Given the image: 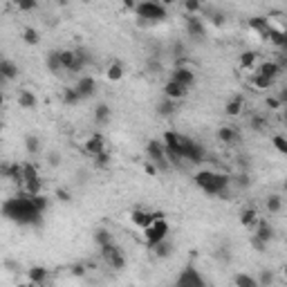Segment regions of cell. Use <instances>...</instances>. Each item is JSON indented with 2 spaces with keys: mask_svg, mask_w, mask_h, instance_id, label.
Instances as JSON below:
<instances>
[{
  "mask_svg": "<svg viewBox=\"0 0 287 287\" xmlns=\"http://www.w3.org/2000/svg\"><path fill=\"white\" fill-rule=\"evenodd\" d=\"M148 157L153 160V164L160 168V171H168L171 168V164H168V160H166V153H164V144L162 142H157V139H150L148 142Z\"/></svg>",
  "mask_w": 287,
  "mask_h": 287,
  "instance_id": "8",
  "label": "cell"
},
{
  "mask_svg": "<svg viewBox=\"0 0 287 287\" xmlns=\"http://www.w3.org/2000/svg\"><path fill=\"white\" fill-rule=\"evenodd\" d=\"M274 142V146L280 150V153H287V142H285V137H280V135H276V137L272 139Z\"/></svg>",
  "mask_w": 287,
  "mask_h": 287,
  "instance_id": "41",
  "label": "cell"
},
{
  "mask_svg": "<svg viewBox=\"0 0 287 287\" xmlns=\"http://www.w3.org/2000/svg\"><path fill=\"white\" fill-rule=\"evenodd\" d=\"M211 22H213V25H222V22H224L222 11H211Z\"/></svg>",
  "mask_w": 287,
  "mask_h": 287,
  "instance_id": "44",
  "label": "cell"
},
{
  "mask_svg": "<svg viewBox=\"0 0 287 287\" xmlns=\"http://www.w3.org/2000/svg\"><path fill=\"white\" fill-rule=\"evenodd\" d=\"M5 83H7V81H5V76H3V74H0V88H3V86H5Z\"/></svg>",
  "mask_w": 287,
  "mask_h": 287,
  "instance_id": "52",
  "label": "cell"
},
{
  "mask_svg": "<svg viewBox=\"0 0 287 287\" xmlns=\"http://www.w3.org/2000/svg\"><path fill=\"white\" fill-rule=\"evenodd\" d=\"M249 123H251V128H254V131H263V128L267 126V121L263 119L260 115H254V117H251V119H249Z\"/></svg>",
  "mask_w": 287,
  "mask_h": 287,
  "instance_id": "38",
  "label": "cell"
},
{
  "mask_svg": "<svg viewBox=\"0 0 287 287\" xmlns=\"http://www.w3.org/2000/svg\"><path fill=\"white\" fill-rule=\"evenodd\" d=\"M45 63H47V70H49V72H61V70H63V67H61L59 49H52V52H47V59H45Z\"/></svg>",
  "mask_w": 287,
  "mask_h": 287,
  "instance_id": "24",
  "label": "cell"
},
{
  "mask_svg": "<svg viewBox=\"0 0 287 287\" xmlns=\"http://www.w3.org/2000/svg\"><path fill=\"white\" fill-rule=\"evenodd\" d=\"M193 179H195V184H198V187L204 191L206 195H213V198L227 200V191H229V184H231V177H229L227 173L200 171Z\"/></svg>",
  "mask_w": 287,
  "mask_h": 287,
  "instance_id": "3",
  "label": "cell"
},
{
  "mask_svg": "<svg viewBox=\"0 0 287 287\" xmlns=\"http://www.w3.org/2000/svg\"><path fill=\"white\" fill-rule=\"evenodd\" d=\"M101 258H103V263H106V265H108L110 269H123V265H126L123 251H121L115 243L101 247Z\"/></svg>",
  "mask_w": 287,
  "mask_h": 287,
  "instance_id": "7",
  "label": "cell"
},
{
  "mask_svg": "<svg viewBox=\"0 0 287 287\" xmlns=\"http://www.w3.org/2000/svg\"><path fill=\"white\" fill-rule=\"evenodd\" d=\"M233 283H236V287H258L256 278H251L249 274H236Z\"/></svg>",
  "mask_w": 287,
  "mask_h": 287,
  "instance_id": "30",
  "label": "cell"
},
{
  "mask_svg": "<svg viewBox=\"0 0 287 287\" xmlns=\"http://www.w3.org/2000/svg\"><path fill=\"white\" fill-rule=\"evenodd\" d=\"M83 148H86L88 155L97 157L99 153H103V137H101V135H92V137H90L88 142H86V146H83Z\"/></svg>",
  "mask_w": 287,
  "mask_h": 287,
  "instance_id": "15",
  "label": "cell"
},
{
  "mask_svg": "<svg viewBox=\"0 0 287 287\" xmlns=\"http://www.w3.org/2000/svg\"><path fill=\"white\" fill-rule=\"evenodd\" d=\"M110 108L106 103H99L97 108H94V119H97V123H108L110 121Z\"/></svg>",
  "mask_w": 287,
  "mask_h": 287,
  "instance_id": "28",
  "label": "cell"
},
{
  "mask_svg": "<svg viewBox=\"0 0 287 287\" xmlns=\"http://www.w3.org/2000/svg\"><path fill=\"white\" fill-rule=\"evenodd\" d=\"M177 106H179V101L164 99V101H160V103H157V112H160V115H164V117H171V115H175Z\"/></svg>",
  "mask_w": 287,
  "mask_h": 287,
  "instance_id": "22",
  "label": "cell"
},
{
  "mask_svg": "<svg viewBox=\"0 0 287 287\" xmlns=\"http://www.w3.org/2000/svg\"><path fill=\"white\" fill-rule=\"evenodd\" d=\"M30 287H45V285H30Z\"/></svg>",
  "mask_w": 287,
  "mask_h": 287,
  "instance_id": "54",
  "label": "cell"
},
{
  "mask_svg": "<svg viewBox=\"0 0 287 287\" xmlns=\"http://www.w3.org/2000/svg\"><path fill=\"white\" fill-rule=\"evenodd\" d=\"M22 173H25V182H22V187L27 189V195H38L41 193V175H38L36 166L25 164L22 166Z\"/></svg>",
  "mask_w": 287,
  "mask_h": 287,
  "instance_id": "9",
  "label": "cell"
},
{
  "mask_svg": "<svg viewBox=\"0 0 287 287\" xmlns=\"http://www.w3.org/2000/svg\"><path fill=\"white\" fill-rule=\"evenodd\" d=\"M218 137H220V142L224 144H238L240 142V133L236 131L233 126H224L218 131Z\"/></svg>",
  "mask_w": 287,
  "mask_h": 287,
  "instance_id": "17",
  "label": "cell"
},
{
  "mask_svg": "<svg viewBox=\"0 0 287 287\" xmlns=\"http://www.w3.org/2000/svg\"><path fill=\"white\" fill-rule=\"evenodd\" d=\"M267 209H269V213H278L280 211V198L278 195H272V198L267 200Z\"/></svg>",
  "mask_w": 287,
  "mask_h": 287,
  "instance_id": "37",
  "label": "cell"
},
{
  "mask_svg": "<svg viewBox=\"0 0 287 287\" xmlns=\"http://www.w3.org/2000/svg\"><path fill=\"white\" fill-rule=\"evenodd\" d=\"M0 74L5 76V81H11V79L18 76V67L16 63H11L7 59H0Z\"/></svg>",
  "mask_w": 287,
  "mask_h": 287,
  "instance_id": "21",
  "label": "cell"
},
{
  "mask_svg": "<svg viewBox=\"0 0 287 287\" xmlns=\"http://www.w3.org/2000/svg\"><path fill=\"white\" fill-rule=\"evenodd\" d=\"M59 198H61V200H63V202H67V200H70V195H67V193H65V191H59Z\"/></svg>",
  "mask_w": 287,
  "mask_h": 287,
  "instance_id": "51",
  "label": "cell"
},
{
  "mask_svg": "<svg viewBox=\"0 0 287 287\" xmlns=\"http://www.w3.org/2000/svg\"><path fill=\"white\" fill-rule=\"evenodd\" d=\"M267 106L274 110V108H278V106H280V101L278 99H267Z\"/></svg>",
  "mask_w": 287,
  "mask_h": 287,
  "instance_id": "49",
  "label": "cell"
},
{
  "mask_svg": "<svg viewBox=\"0 0 287 287\" xmlns=\"http://www.w3.org/2000/svg\"><path fill=\"white\" fill-rule=\"evenodd\" d=\"M187 32H189L191 38H195V41H204L206 30H204V22H202L200 16H193V14L187 16Z\"/></svg>",
  "mask_w": 287,
  "mask_h": 287,
  "instance_id": "10",
  "label": "cell"
},
{
  "mask_svg": "<svg viewBox=\"0 0 287 287\" xmlns=\"http://www.w3.org/2000/svg\"><path fill=\"white\" fill-rule=\"evenodd\" d=\"M280 72H283V67H280L278 63H274V61H269V63H263V65H260L258 74H260V76H267L269 81H274L276 76H280Z\"/></svg>",
  "mask_w": 287,
  "mask_h": 287,
  "instance_id": "18",
  "label": "cell"
},
{
  "mask_svg": "<svg viewBox=\"0 0 287 287\" xmlns=\"http://www.w3.org/2000/svg\"><path fill=\"white\" fill-rule=\"evenodd\" d=\"M254 86H256V88H263V90H267V88H272V86H274V81H269L267 76H260V74H258V76L254 79Z\"/></svg>",
  "mask_w": 287,
  "mask_h": 287,
  "instance_id": "39",
  "label": "cell"
},
{
  "mask_svg": "<svg viewBox=\"0 0 287 287\" xmlns=\"http://www.w3.org/2000/svg\"><path fill=\"white\" fill-rule=\"evenodd\" d=\"M164 94H166V99L179 101V99H184L189 94V88L179 86V83H175V81H168L166 86H164Z\"/></svg>",
  "mask_w": 287,
  "mask_h": 287,
  "instance_id": "14",
  "label": "cell"
},
{
  "mask_svg": "<svg viewBox=\"0 0 287 287\" xmlns=\"http://www.w3.org/2000/svg\"><path fill=\"white\" fill-rule=\"evenodd\" d=\"M45 278H47V269H45V267H32V269H30V280H32V285H43Z\"/></svg>",
  "mask_w": 287,
  "mask_h": 287,
  "instance_id": "27",
  "label": "cell"
},
{
  "mask_svg": "<svg viewBox=\"0 0 287 287\" xmlns=\"http://www.w3.org/2000/svg\"><path fill=\"white\" fill-rule=\"evenodd\" d=\"M135 11H137V16L142 18L144 22H162V20H166V16H168V11L166 7H162L160 3H139L137 7H135Z\"/></svg>",
  "mask_w": 287,
  "mask_h": 287,
  "instance_id": "4",
  "label": "cell"
},
{
  "mask_svg": "<svg viewBox=\"0 0 287 287\" xmlns=\"http://www.w3.org/2000/svg\"><path fill=\"white\" fill-rule=\"evenodd\" d=\"M224 112H227L229 117H236L243 112V97H233L231 101H227V106H224Z\"/></svg>",
  "mask_w": 287,
  "mask_h": 287,
  "instance_id": "25",
  "label": "cell"
},
{
  "mask_svg": "<svg viewBox=\"0 0 287 287\" xmlns=\"http://www.w3.org/2000/svg\"><path fill=\"white\" fill-rule=\"evenodd\" d=\"M175 287H206L204 276L193 265H187L175 280Z\"/></svg>",
  "mask_w": 287,
  "mask_h": 287,
  "instance_id": "6",
  "label": "cell"
},
{
  "mask_svg": "<svg viewBox=\"0 0 287 287\" xmlns=\"http://www.w3.org/2000/svg\"><path fill=\"white\" fill-rule=\"evenodd\" d=\"M254 236H256L258 240H263L265 245H269V240L274 238V229H272V224L265 222V220H260V222H258V227H256V233H254Z\"/></svg>",
  "mask_w": 287,
  "mask_h": 287,
  "instance_id": "19",
  "label": "cell"
},
{
  "mask_svg": "<svg viewBox=\"0 0 287 287\" xmlns=\"http://www.w3.org/2000/svg\"><path fill=\"white\" fill-rule=\"evenodd\" d=\"M162 144L168 146V148H175L177 153L182 155V160L191 162V164H202V162H204V157H206L202 144H198L195 139L187 137V135H179V133H173V131L164 133Z\"/></svg>",
  "mask_w": 287,
  "mask_h": 287,
  "instance_id": "2",
  "label": "cell"
},
{
  "mask_svg": "<svg viewBox=\"0 0 287 287\" xmlns=\"http://www.w3.org/2000/svg\"><path fill=\"white\" fill-rule=\"evenodd\" d=\"M160 218H164L162 213H150V211H135L133 213V222L137 224V227H142V229H146V227H150L155 220H160Z\"/></svg>",
  "mask_w": 287,
  "mask_h": 287,
  "instance_id": "13",
  "label": "cell"
},
{
  "mask_svg": "<svg viewBox=\"0 0 287 287\" xmlns=\"http://www.w3.org/2000/svg\"><path fill=\"white\" fill-rule=\"evenodd\" d=\"M72 274H74V276H83V274H86V267H83V265H74V267H72Z\"/></svg>",
  "mask_w": 287,
  "mask_h": 287,
  "instance_id": "47",
  "label": "cell"
},
{
  "mask_svg": "<svg viewBox=\"0 0 287 287\" xmlns=\"http://www.w3.org/2000/svg\"><path fill=\"white\" fill-rule=\"evenodd\" d=\"M3 101H5V99H3V92H0V108H3Z\"/></svg>",
  "mask_w": 287,
  "mask_h": 287,
  "instance_id": "53",
  "label": "cell"
},
{
  "mask_svg": "<svg viewBox=\"0 0 287 287\" xmlns=\"http://www.w3.org/2000/svg\"><path fill=\"white\" fill-rule=\"evenodd\" d=\"M74 90H76V94L81 99H90L94 92H97V81H94L92 76H83L81 81L74 86Z\"/></svg>",
  "mask_w": 287,
  "mask_h": 287,
  "instance_id": "12",
  "label": "cell"
},
{
  "mask_svg": "<svg viewBox=\"0 0 287 287\" xmlns=\"http://www.w3.org/2000/svg\"><path fill=\"white\" fill-rule=\"evenodd\" d=\"M249 27L251 30H256L258 34H260L263 38L269 36V30H272V25H269L267 18H263V16H256V18H249Z\"/></svg>",
  "mask_w": 287,
  "mask_h": 287,
  "instance_id": "16",
  "label": "cell"
},
{
  "mask_svg": "<svg viewBox=\"0 0 287 287\" xmlns=\"http://www.w3.org/2000/svg\"><path fill=\"white\" fill-rule=\"evenodd\" d=\"M0 131H3V123H0Z\"/></svg>",
  "mask_w": 287,
  "mask_h": 287,
  "instance_id": "55",
  "label": "cell"
},
{
  "mask_svg": "<svg viewBox=\"0 0 287 287\" xmlns=\"http://www.w3.org/2000/svg\"><path fill=\"white\" fill-rule=\"evenodd\" d=\"M121 76H123V67H121V63H112V65L108 67V79H110V81H119Z\"/></svg>",
  "mask_w": 287,
  "mask_h": 287,
  "instance_id": "33",
  "label": "cell"
},
{
  "mask_svg": "<svg viewBox=\"0 0 287 287\" xmlns=\"http://www.w3.org/2000/svg\"><path fill=\"white\" fill-rule=\"evenodd\" d=\"M79 101H81V97L76 94L74 88L63 90V103H65V106H74V103H79Z\"/></svg>",
  "mask_w": 287,
  "mask_h": 287,
  "instance_id": "32",
  "label": "cell"
},
{
  "mask_svg": "<svg viewBox=\"0 0 287 287\" xmlns=\"http://www.w3.org/2000/svg\"><path fill=\"white\" fill-rule=\"evenodd\" d=\"M18 103H20V108H27V110L36 108V94H32L30 90H20L18 92Z\"/></svg>",
  "mask_w": 287,
  "mask_h": 287,
  "instance_id": "23",
  "label": "cell"
},
{
  "mask_svg": "<svg viewBox=\"0 0 287 287\" xmlns=\"http://www.w3.org/2000/svg\"><path fill=\"white\" fill-rule=\"evenodd\" d=\"M256 63V54L254 52H245L243 56H240V65L243 67H251Z\"/></svg>",
  "mask_w": 287,
  "mask_h": 287,
  "instance_id": "36",
  "label": "cell"
},
{
  "mask_svg": "<svg viewBox=\"0 0 287 287\" xmlns=\"http://www.w3.org/2000/svg\"><path fill=\"white\" fill-rule=\"evenodd\" d=\"M22 38H25V43L36 45V43H38V32L34 30V27H25V32H22Z\"/></svg>",
  "mask_w": 287,
  "mask_h": 287,
  "instance_id": "34",
  "label": "cell"
},
{
  "mask_svg": "<svg viewBox=\"0 0 287 287\" xmlns=\"http://www.w3.org/2000/svg\"><path fill=\"white\" fill-rule=\"evenodd\" d=\"M59 160H61V155H59V153H52V155H49V164H54V166H56V164H59Z\"/></svg>",
  "mask_w": 287,
  "mask_h": 287,
  "instance_id": "50",
  "label": "cell"
},
{
  "mask_svg": "<svg viewBox=\"0 0 287 287\" xmlns=\"http://www.w3.org/2000/svg\"><path fill=\"white\" fill-rule=\"evenodd\" d=\"M171 81H175L179 83V86H184V88H191L195 83V74H193V70H189V67H175V70L171 72Z\"/></svg>",
  "mask_w": 287,
  "mask_h": 287,
  "instance_id": "11",
  "label": "cell"
},
{
  "mask_svg": "<svg viewBox=\"0 0 287 287\" xmlns=\"http://www.w3.org/2000/svg\"><path fill=\"white\" fill-rule=\"evenodd\" d=\"M251 247H256L258 251H265V249H267V245L263 243V240H258L256 236H251Z\"/></svg>",
  "mask_w": 287,
  "mask_h": 287,
  "instance_id": "46",
  "label": "cell"
},
{
  "mask_svg": "<svg viewBox=\"0 0 287 287\" xmlns=\"http://www.w3.org/2000/svg\"><path fill=\"white\" fill-rule=\"evenodd\" d=\"M184 7H187L189 11H193V16H198V11L202 9V5H200V3H195V0H189V3L184 5Z\"/></svg>",
  "mask_w": 287,
  "mask_h": 287,
  "instance_id": "43",
  "label": "cell"
},
{
  "mask_svg": "<svg viewBox=\"0 0 287 287\" xmlns=\"http://www.w3.org/2000/svg\"><path fill=\"white\" fill-rule=\"evenodd\" d=\"M150 249L155 251L157 258H168V256L173 254V245L168 243V240H162V243H157L155 247H150Z\"/></svg>",
  "mask_w": 287,
  "mask_h": 287,
  "instance_id": "26",
  "label": "cell"
},
{
  "mask_svg": "<svg viewBox=\"0 0 287 287\" xmlns=\"http://www.w3.org/2000/svg\"><path fill=\"white\" fill-rule=\"evenodd\" d=\"M0 213L7 220L20 224V227H36L43 220V213L34 206L32 195H27V193H20L16 198L5 200L3 206H0Z\"/></svg>",
  "mask_w": 287,
  "mask_h": 287,
  "instance_id": "1",
  "label": "cell"
},
{
  "mask_svg": "<svg viewBox=\"0 0 287 287\" xmlns=\"http://www.w3.org/2000/svg\"><path fill=\"white\" fill-rule=\"evenodd\" d=\"M236 184H238V187H243V189H247L251 184V179H249V175H238V177H231Z\"/></svg>",
  "mask_w": 287,
  "mask_h": 287,
  "instance_id": "42",
  "label": "cell"
},
{
  "mask_svg": "<svg viewBox=\"0 0 287 287\" xmlns=\"http://www.w3.org/2000/svg\"><path fill=\"white\" fill-rule=\"evenodd\" d=\"M25 148L30 155H36L38 150H41V139L36 137V135H27L25 137Z\"/></svg>",
  "mask_w": 287,
  "mask_h": 287,
  "instance_id": "29",
  "label": "cell"
},
{
  "mask_svg": "<svg viewBox=\"0 0 287 287\" xmlns=\"http://www.w3.org/2000/svg\"><path fill=\"white\" fill-rule=\"evenodd\" d=\"M94 240H97V243H99V247H106V245L115 243V240H112V236H110V231H108V229H99V231L94 233Z\"/></svg>",
  "mask_w": 287,
  "mask_h": 287,
  "instance_id": "31",
  "label": "cell"
},
{
  "mask_svg": "<svg viewBox=\"0 0 287 287\" xmlns=\"http://www.w3.org/2000/svg\"><path fill=\"white\" fill-rule=\"evenodd\" d=\"M166 236H168V224L164 218H160V220H155L150 227L144 229V238H146V245L148 247H155L157 243L166 240Z\"/></svg>",
  "mask_w": 287,
  "mask_h": 287,
  "instance_id": "5",
  "label": "cell"
},
{
  "mask_svg": "<svg viewBox=\"0 0 287 287\" xmlns=\"http://www.w3.org/2000/svg\"><path fill=\"white\" fill-rule=\"evenodd\" d=\"M240 222H243L247 229H254L258 224V211L254 209V206H247V209H243V213H240Z\"/></svg>",
  "mask_w": 287,
  "mask_h": 287,
  "instance_id": "20",
  "label": "cell"
},
{
  "mask_svg": "<svg viewBox=\"0 0 287 287\" xmlns=\"http://www.w3.org/2000/svg\"><path fill=\"white\" fill-rule=\"evenodd\" d=\"M173 52H175V56H182V54H184V45H182V43H175Z\"/></svg>",
  "mask_w": 287,
  "mask_h": 287,
  "instance_id": "48",
  "label": "cell"
},
{
  "mask_svg": "<svg viewBox=\"0 0 287 287\" xmlns=\"http://www.w3.org/2000/svg\"><path fill=\"white\" fill-rule=\"evenodd\" d=\"M258 287H269L274 283V274L272 272H267V269H263V274H260V278L256 280Z\"/></svg>",
  "mask_w": 287,
  "mask_h": 287,
  "instance_id": "35",
  "label": "cell"
},
{
  "mask_svg": "<svg viewBox=\"0 0 287 287\" xmlns=\"http://www.w3.org/2000/svg\"><path fill=\"white\" fill-rule=\"evenodd\" d=\"M18 9H22V11L36 9V3H34V0H22V3H18Z\"/></svg>",
  "mask_w": 287,
  "mask_h": 287,
  "instance_id": "45",
  "label": "cell"
},
{
  "mask_svg": "<svg viewBox=\"0 0 287 287\" xmlns=\"http://www.w3.org/2000/svg\"><path fill=\"white\" fill-rule=\"evenodd\" d=\"M94 162H97L99 168H106V166H108V162H110V155L103 150V153H99L97 157H94Z\"/></svg>",
  "mask_w": 287,
  "mask_h": 287,
  "instance_id": "40",
  "label": "cell"
}]
</instances>
